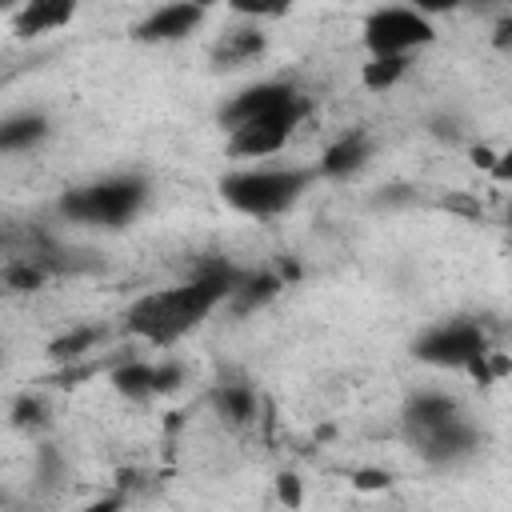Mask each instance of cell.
Masks as SVG:
<instances>
[{
  "label": "cell",
  "mask_w": 512,
  "mask_h": 512,
  "mask_svg": "<svg viewBox=\"0 0 512 512\" xmlns=\"http://www.w3.org/2000/svg\"><path fill=\"white\" fill-rule=\"evenodd\" d=\"M236 280H240V272L232 264H208L188 284H176V288H160V292L140 296L128 308L124 324H128L132 336H140L148 344H172L184 332H192L212 308H220L232 296Z\"/></svg>",
  "instance_id": "6da1fadb"
},
{
  "label": "cell",
  "mask_w": 512,
  "mask_h": 512,
  "mask_svg": "<svg viewBox=\"0 0 512 512\" xmlns=\"http://www.w3.org/2000/svg\"><path fill=\"white\" fill-rule=\"evenodd\" d=\"M308 184H312V172L304 168H240L220 180V196L228 208L268 220V216L288 212L304 196Z\"/></svg>",
  "instance_id": "7a4b0ae2"
},
{
  "label": "cell",
  "mask_w": 512,
  "mask_h": 512,
  "mask_svg": "<svg viewBox=\"0 0 512 512\" xmlns=\"http://www.w3.org/2000/svg\"><path fill=\"white\" fill-rule=\"evenodd\" d=\"M148 200V184L140 176H108L84 188L64 192L60 212L76 224H96V228H124L140 216Z\"/></svg>",
  "instance_id": "3957f363"
},
{
  "label": "cell",
  "mask_w": 512,
  "mask_h": 512,
  "mask_svg": "<svg viewBox=\"0 0 512 512\" xmlns=\"http://www.w3.org/2000/svg\"><path fill=\"white\" fill-rule=\"evenodd\" d=\"M436 40L432 16L408 4H384L364 20V48L368 56H412L416 48Z\"/></svg>",
  "instance_id": "277c9868"
},
{
  "label": "cell",
  "mask_w": 512,
  "mask_h": 512,
  "mask_svg": "<svg viewBox=\"0 0 512 512\" xmlns=\"http://www.w3.org/2000/svg\"><path fill=\"white\" fill-rule=\"evenodd\" d=\"M304 100H292L276 112H264V116H252L236 128H228V152L236 160H264V156H276L288 136L296 132V124L304 120Z\"/></svg>",
  "instance_id": "5b68a950"
},
{
  "label": "cell",
  "mask_w": 512,
  "mask_h": 512,
  "mask_svg": "<svg viewBox=\"0 0 512 512\" xmlns=\"http://www.w3.org/2000/svg\"><path fill=\"white\" fill-rule=\"evenodd\" d=\"M412 352H416V360H424L432 368H468L476 356L488 352V336L476 320H444V324L428 328Z\"/></svg>",
  "instance_id": "8992f818"
},
{
  "label": "cell",
  "mask_w": 512,
  "mask_h": 512,
  "mask_svg": "<svg viewBox=\"0 0 512 512\" xmlns=\"http://www.w3.org/2000/svg\"><path fill=\"white\" fill-rule=\"evenodd\" d=\"M204 12H208V0H168V4H160L156 12H148L136 24V40H144V44H176V40L192 36L204 24Z\"/></svg>",
  "instance_id": "52a82bcc"
},
{
  "label": "cell",
  "mask_w": 512,
  "mask_h": 512,
  "mask_svg": "<svg viewBox=\"0 0 512 512\" xmlns=\"http://www.w3.org/2000/svg\"><path fill=\"white\" fill-rule=\"evenodd\" d=\"M292 100H300L292 84H284V80H260V84L236 92V96L224 104L220 124H224V128H236V124H244V120H252V116L276 112V108H284V104H292Z\"/></svg>",
  "instance_id": "ba28073f"
},
{
  "label": "cell",
  "mask_w": 512,
  "mask_h": 512,
  "mask_svg": "<svg viewBox=\"0 0 512 512\" xmlns=\"http://www.w3.org/2000/svg\"><path fill=\"white\" fill-rule=\"evenodd\" d=\"M76 8H80V0H20V8L12 12V32L20 40L60 32L76 20Z\"/></svg>",
  "instance_id": "9c48e42d"
},
{
  "label": "cell",
  "mask_w": 512,
  "mask_h": 512,
  "mask_svg": "<svg viewBox=\"0 0 512 512\" xmlns=\"http://www.w3.org/2000/svg\"><path fill=\"white\" fill-rule=\"evenodd\" d=\"M368 152H372V144H368L364 132H344L340 140H332V144L324 148V156H320V164H316V176L344 180V176H352V172H360V168L368 164Z\"/></svg>",
  "instance_id": "30bf717a"
},
{
  "label": "cell",
  "mask_w": 512,
  "mask_h": 512,
  "mask_svg": "<svg viewBox=\"0 0 512 512\" xmlns=\"http://www.w3.org/2000/svg\"><path fill=\"white\" fill-rule=\"evenodd\" d=\"M264 48H268V40L260 28H232L212 44V64L216 68H248L264 56Z\"/></svg>",
  "instance_id": "8fae6325"
},
{
  "label": "cell",
  "mask_w": 512,
  "mask_h": 512,
  "mask_svg": "<svg viewBox=\"0 0 512 512\" xmlns=\"http://www.w3.org/2000/svg\"><path fill=\"white\" fill-rule=\"evenodd\" d=\"M456 416H460L456 400H448L444 392H420V396L408 404L404 424H408V436H412V440H424L428 432H436V428L452 424Z\"/></svg>",
  "instance_id": "7c38bea8"
},
{
  "label": "cell",
  "mask_w": 512,
  "mask_h": 512,
  "mask_svg": "<svg viewBox=\"0 0 512 512\" xmlns=\"http://www.w3.org/2000/svg\"><path fill=\"white\" fill-rule=\"evenodd\" d=\"M44 136H48V120H44L40 112H16V116H4V120H0V156L28 152V148H36Z\"/></svg>",
  "instance_id": "4fadbf2b"
},
{
  "label": "cell",
  "mask_w": 512,
  "mask_h": 512,
  "mask_svg": "<svg viewBox=\"0 0 512 512\" xmlns=\"http://www.w3.org/2000/svg\"><path fill=\"white\" fill-rule=\"evenodd\" d=\"M280 276H272V272H256V276H240L236 280V288H232V308L236 312H252V308H260V304H268L276 292H280Z\"/></svg>",
  "instance_id": "5bb4252c"
},
{
  "label": "cell",
  "mask_w": 512,
  "mask_h": 512,
  "mask_svg": "<svg viewBox=\"0 0 512 512\" xmlns=\"http://www.w3.org/2000/svg\"><path fill=\"white\" fill-rule=\"evenodd\" d=\"M408 64H412V56H368V64L360 68V84L368 92H388L404 80Z\"/></svg>",
  "instance_id": "9a60e30c"
},
{
  "label": "cell",
  "mask_w": 512,
  "mask_h": 512,
  "mask_svg": "<svg viewBox=\"0 0 512 512\" xmlns=\"http://www.w3.org/2000/svg\"><path fill=\"white\" fill-rule=\"evenodd\" d=\"M96 344H100V328H96V324H76V328H68L64 336H56V340L48 344V356H52L56 364H72V360L88 356Z\"/></svg>",
  "instance_id": "2e32d148"
},
{
  "label": "cell",
  "mask_w": 512,
  "mask_h": 512,
  "mask_svg": "<svg viewBox=\"0 0 512 512\" xmlns=\"http://www.w3.org/2000/svg\"><path fill=\"white\" fill-rule=\"evenodd\" d=\"M112 388L128 400H148L152 396V364L148 360H124L112 368Z\"/></svg>",
  "instance_id": "e0dca14e"
},
{
  "label": "cell",
  "mask_w": 512,
  "mask_h": 512,
  "mask_svg": "<svg viewBox=\"0 0 512 512\" xmlns=\"http://www.w3.org/2000/svg\"><path fill=\"white\" fill-rule=\"evenodd\" d=\"M212 404H216V412H220L224 420H232V424H244V420L256 416V392H252L248 384H224V388H216V392H212Z\"/></svg>",
  "instance_id": "ac0fdd59"
},
{
  "label": "cell",
  "mask_w": 512,
  "mask_h": 512,
  "mask_svg": "<svg viewBox=\"0 0 512 512\" xmlns=\"http://www.w3.org/2000/svg\"><path fill=\"white\" fill-rule=\"evenodd\" d=\"M296 0H228V8L244 20H272V16H284Z\"/></svg>",
  "instance_id": "d6986e66"
},
{
  "label": "cell",
  "mask_w": 512,
  "mask_h": 512,
  "mask_svg": "<svg viewBox=\"0 0 512 512\" xmlns=\"http://www.w3.org/2000/svg\"><path fill=\"white\" fill-rule=\"evenodd\" d=\"M44 400L40 396H32V392H24V396H16V404H12V424L16 428H36V424H44Z\"/></svg>",
  "instance_id": "ffe728a7"
},
{
  "label": "cell",
  "mask_w": 512,
  "mask_h": 512,
  "mask_svg": "<svg viewBox=\"0 0 512 512\" xmlns=\"http://www.w3.org/2000/svg\"><path fill=\"white\" fill-rule=\"evenodd\" d=\"M184 384V364L176 360H164V364H152V396H164V392H176Z\"/></svg>",
  "instance_id": "44dd1931"
},
{
  "label": "cell",
  "mask_w": 512,
  "mask_h": 512,
  "mask_svg": "<svg viewBox=\"0 0 512 512\" xmlns=\"http://www.w3.org/2000/svg\"><path fill=\"white\" fill-rule=\"evenodd\" d=\"M4 280H8L12 292H32V288L44 284V272H40L36 264H12V268L4 272Z\"/></svg>",
  "instance_id": "7402d4cb"
},
{
  "label": "cell",
  "mask_w": 512,
  "mask_h": 512,
  "mask_svg": "<svg viewBox=\"0 0 512 512\" xmlns=\"http://www.w3.org/2000/svg\"><path fill=\"white\" fill-rule=\"evenodd\" d=\"M352 484L364 488V492H376V488H388V472H380V468H360V472L352 476Z\"/></svg>",
  "instance_id": "603a6c76"
},
{
  "label": "cell",
  "mask_w": 512,
  "mask_h": 512,
  "mask_svg": "<svg viewBox=\"0 0 512 512\" xmlns=\"http://www.w3.org/2000/svg\"><path fill=\"white\" fill-rule=\"evenodd\" d=\"M400 4H408V8H416V12H424V16H440V12L460 8L464 0H400Z\"/></svg>",
  "instance_id": "cb8c5ba5"
},
{
  "label": "cell",
  "mask_w": 512,
  "mask_h": 512,
  "mask_svg": "<svg viewBox=\"0 0 512 512\" xmlns=\"http://www.w3.org/2000/svg\"><path fill=\"white\" fill-rule=\"evenodd\" d=\"M276 492H280L284 504H300V480H296V476H288V472L276 476Z\"/></svg>",
  "instance_id": "d4e9b609"
},
{
  "label": "cell",
  "mask_w": 512,
  "mask_h": 512,
  "mask_svg": "<svg viewBox=\"0 0 512 512\" xmlns=\"http://www.w3.org/2000/svg\"><path fill=\"white\" fill-rule=\"evenodd\" d=\"M4 8H12V12H16V8H20V0H0V12H4Z\"/></svg>",
  "instance_id": "484cf974"
},
{
  "label": "cell",
  "mask_w": 512,
  "mask_h": 512,
  "mask_svg": "<svg viewBox=\"0 0 512 512\" xmlns=\"http://www.w3.org/2000/svg\"><path fill=\"white\" fill-rule=\"evenodd\" d=\"M0 360H4V348H0Z\"/></svg>",
  "instance_id": "4316f807"
}]
</instances>
